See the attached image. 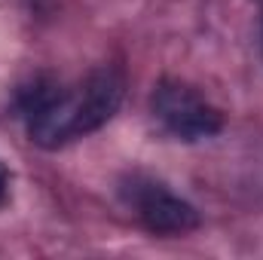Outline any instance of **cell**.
<instances>
[{"label":"cell","mask_w":263,"mask_h":260,"mask_svg":"<svg viewBox=\"0 0 263 260\" xmlns=\"http://www.w3.org/2000/svg\"><path fill=\"white\" fill-rule=\"evenodd\" d=\"M126 95V80L117 67H95L77 83L34 77L15 92V110L28 138L43 150H59L77 138L107 126Z\"/></svg>","instance_id":"obj_1"},{"label":"cell","mask_w":263,"mask_h":260,"mask_svg":"<svg viewBox=\"0 0 263 260\" xmlns=\"http://www.w3.org/2000/svg\"><path fill=\"white\" fill-rule=\"evenodd\" d=\"M120 202L147 233L156 236H184L199 227V211L187 199L141 172H132L120 181Z\"/></svg>","instance_id":"obj_2"},{"label":"cell","mask_w":263,"mask_h":260,"mask_svg":"<svg viewBox=\"0 0 263 260\" xmlns=\"http://www.w3.org/2000/svg\"><path fill=\"white\" fill-rule=\"evenodd\" d=\"M153 120L184 144L208 141L223 129V114L193 86L181 80H162L150 95Z\"/></svg>","instance_id":"obj_3"},{"label":"cell","mask_w":263,"mask_h":260,"mask_svg":"<svg viewBox=\"0 0 263 260\" xmlns=\"http://www.w3.org/2000/svg\"><path fill=\"white\" fill-rule=\"evenodd\" d=\"M6 193H9V172H6V165L0 162V205L6 202Z\"/></svg>","instance_id":"obj_4"},{"label":"cell","mask_w":263,"mask_h":260,"mask_svg":"<svg viewBox=\"0 0 263 260\" xmlns=\"http://www.w3.org/2000/svg\"><path fill=\"white\" fill-rule=\"evenodd\" d=\"M260 37H263V0H260Z\"/></svg>","instance_id":"obj_5"}]
</instances>
